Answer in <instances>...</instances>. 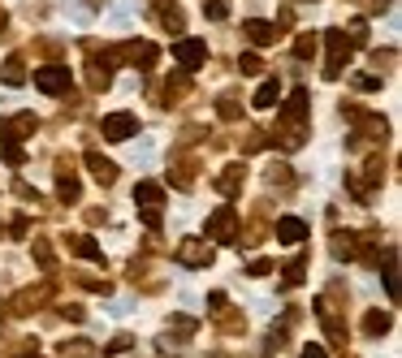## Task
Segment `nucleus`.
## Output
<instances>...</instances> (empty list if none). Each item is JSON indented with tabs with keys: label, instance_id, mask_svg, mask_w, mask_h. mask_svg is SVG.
<instances>
[{
	"label": "nucleus",
	"instance_id": "1",
	"mask_svg": "<svg viewBox=\"0 0 402 358\" xmlns=\"http://www.w3.org/2000/svg\"><path fill=\"white\" fill-rule=\"evenodd\" d=\"M134 207H139V220L148 224L152 233L165 224V190H160L156 182H139L134 186Z\"/></svg>",
	"mask_w": 402,
	"mask_h": 358
},
{
	"label": "nucleus",
	"instance_id": "2",
	"mask_svg": "<svg viewBox=\"0 0 402 358\" xmlns=\"http://www.w3.org/2000/svg\"><path fill=\"white\" fill-rule=\"evenodd\" d=\"M173 255H178V264H182V268H212V259H217L212 242H203V238H182Z\"/></svg>",
	"mask_w": 402,
	"mask_h": 358
},
{
	"label": "nucleus",
	"instance_id": "3",
	"mask_svg": "<svg viewBox=\"0 0 402 358\" xmlns=\"http://www.w3.org/2000/svg\"><path fill=\"white\" fill-rule=\"evenodd\" d=\"M70 70L66 65H43V70H35V87L43 91V95H66L70 91Z\"/></svg>",
	"mask_w": 402,
	"mask_h": 358
},
{
	"label": "nucleus",
	"instance_id": "4",
	"mask_svg": "<svg viewBox=\"0 0 402 358\" xmlns=\"http://www.w3.org/2000/svg\"><path fill=\"white\" fill-rule=\"evenodd\" d=\"M112 56H125V65H134V70H152L156 65V43H148V39H130V43H121Z\"/></svg>",
	"mask_w": 402,
	"mask_h": 358
},
{
	"label": "nucleus",
	"instance_id": "5",
	"mask_svg": "<svg viewBox=\"0 0 402 358\" xmlns=\"http://www.w3.org/2000/svg\"><path fill=\"white\" fill-rule=\"evenodd\" d=\"M57 199L61 203H78V199H83V182L74 177L70 160H57Z\"/></svg>",
	"mask_w": 402,
	"mask_h": 358
},
{
	"label": "nucleus",
	"instance_id": "6",
	"mask_svg": "<svg viewBox=\"0 0 402 358\" xmlns=\"http://www.w3.org/2000/svg\"><path fill=\"white\" fill-rule=\"evenodd\" d=\"M39 129V117L35 112H18V117L0 121V143H18V138H30Z\"/></svg>",
	"mask_w": 402,
	"mask_h": 358
},
{
	"label": "nucleus",
	"instance_id": "7",
	"mask_svg": "<svg viewBox=\"0 0 402 358\" xmlns=\"http://www.w3.org/2000/svg\"><path fill=\"white\" fill-rule=\"evenodd\" d=\"M208 233H212L217 242H238V211L234 207H221L208 216Z\"/></svg>",
	"mask_w": 402,
	"mask_h": 358
},
{
	"label": "nucleus",
	"instance_id": "8",
	"mask_svg": "<svg viewBox=\"0 0 402 358\" xmlns=\"http://www.w3.org/2000/svg\"><path fill=\"white\" fill-rule=\"evenodd\" d=\"M329 43V65H325V78H337L342 74V61L350 56V39H346V30H329L325 35Z\"/></svg>",
	"mask_w": 402,
	"mask_h": 358
},
{
	"label": "nucleus",
	"instance_id": "9",
	"mask_svg": "<svg viewBox=\"0 0 402 358\" xmlns=\"http://www.w3.org/2000/svg\"><path fill=\"white\" fill-rule=\"evenodd\" d=\"M173 61H178L182 70H199V65L208 61V43L203 39H178L173 43Z\"/></svg>",
	"mask_w": 402,
	"mask_h": 358
},
{
	"label": "nucleus",
	"instance_id": "10",
	"mask_svg": "<svg viewBox=\"0 0 402 358\" xmlns=\"http://www.w3.org/2000/svg\"><path fill=\"white\" fill-rule=\"evenodd\" d=\"M100 129H104V138H108V143H125V138H130L134 129H139V121L130 117V112H108V117L100 121Z\"/></svg>",
	"mask_w": 402,
	"mask_h": 358
},
{
	"label": "nucleus",
	"instance_id": "11",
	"mask_svg": "<svg viewBox=\"0 0 402 358\" xmlns=\"http://www.w3.org/2000/svg\"><path fill=\"white\" fill-rule=\"evenodd\" d=\"M48 298H52V285H30V289H22V294L13 298L9 311H13V315H30V311H39Z\"/></svg>",
	"mask_w": 402,
	"mask_h": 358
},
{
	"label": "nucleus",
	"instance_id": "12",
	"mask_svg": "<svg viewBox=\"0 0 402 358\" xmlns=\"http://www.w3.org/2000/svg\"><path fill=\"white\" fill-rule=\"evenodd\" d=\"M308 108H312V95L308 91H290V100H285V108H281V121L285 125H303L308 121Z\"/></svg>",
	"mask_w": 402,
	"mask_h": 358
},
{
	"label": "nucleus",
	"instance_id": "13",
	"mask_svg": "<svg viewBox=\"0 0 402 358\" xmlns=\"http://www.w3.org/2000/svg\"><path fill=\"white\" fill-rule=\"evenodd\" d=\"M87 169H91V177L100 186H112L117 182V165H112L108 156H100V151H87Z\"/></svg>",
	"mask_w": 402,
	"mask_h": 358
},
{
	"label": "nucleus",
	"instance_id": "14",
	"mask_svg": "<svg viewBox=\"0 0 402 358\" xmlns=\"http://www.w3.org/2000/svg\"><path fill=\"white\" fill-rule=\"evenodd\" d=\"M272 233H277V242H285V246H299V242L308 238V224H303L299 216H281Z\"/></svg>",
	"mask_w": 402,
	"mask_h": 358
},
{
	"label": "nucleus",
	"instance_id": "15",
	"mask_svg": "<svg viewBox=\"0 0 402 358\" xmlns=\"http://www.w3.org/2000/svg\"><path fill=\"white\" fill-rule=\"evenodd\" d=\"M195 173H199V165H195V160H190V156H178V160L169 165V182L178 186V190H186L190 182H195Z\"/></svg>",
	"mask_w": 402,
	"mask_h": 358
},
{
	"label": "nucleus",
	"instance_id": "16",
	"mask_svg": "<svg viewBox=\"0 0 402 358\" xmlns=\"http://www.w3.org/2000/svg\"><path fill=\"white\" fill-rule=\"evenodd\" d=\"M66 246L74 251V255H83V259H95V264H104V251H100V242L95 238H87V233H66Z\"/></svg>",
	"mask_w": 402,
	"mask_h": 358
},
{
	"label": "nucleus",
	"instance_id": "17",
	"mask_svg": "<svg viewBox=\"0 0 402 358\" xmlns=\"http://www.w3.org/2000/svg\"><path fill=\"white\" fill-rule=\"evenodd\" d=\"M243 182H247V165H230V169L217 177V190L221 194H238V190H243Z\"/></svg>",
	"mask_w": 402,
	"mask_h": 358
},
{
	"label": "nucleus",
	"instance_id": "18",
	"mask_svg": "<svg viewBox=\"0 0 402 358\" xmlns=\"http://www.w3.org/2000/svg\"><path fill=\"white\" fill-rule=\"evenodd\" d=\"M390 328H394V315H390V311H368V315H363V333H368V337L381 341Z\"/></svg>",
	"mask_w": 402,
	"mask_h": 358
},
{
	"label": "nucleus",
	"instance_id": "19",
	"mask_svg": "<svg viewBox=\"0 0 402 358\" xmlns=\"http://www.w3.org/2000/svg\"><path fill=\"white\" fill-rule=\"evenodd\" d=\"M381 276H385V294H390V302L398 298V251L390 246L385 251V268H381Z\"/></svg>",
	"mask_w": 402,
	"mask_h": 358
},
{
	"label": "nucleus",
	"instance_id": "20",
	"mask_svg": "<svg viewBox=\"0 0 402 358\" xmlns=\"http://www.w3.org/2000/svg\"><path fill=\"white\" fill-rule=\"evenodd\" d=\"M0 83H5V87H22V83H26V65H22V56H9L5 65H0Z\"/></svg>",
	"mask_w": 402,
	"mask_h": 358
},
{
	"label": "nucleus",
	"instance_id": "21",
	"mask_svg": "<svg viewBox=\"0 0 402 358\" xmlns=\"http://www.w3.org/2000/svg\"><path fill=\"white\" fill-rule=\"evenodd\" d=\"M247 35L255 39V43H277V35H281V26H272V22H247Z\"/></svg>",
	"mask_w": 402,
	"mask_h": 358
},
{
	"label": "nucleus",
	"instance_id": "22",
	"mask_svg": "<svg viewBox=\"0 0 402 358\" xmlns=\"http://www.w3.org/2000/svg\"><path fill=\"white\" fill-rule=\"evenodd\" d=\"M30 255H35L39 268H48V272L57 268V255H52V242H48V238H35V242H30Z\"/></svg>",
	"mask_w": 402,
	"mask_h": 358
},
{
	"label": "nucleus",
	"instance_id": "23",
	"mask_svg": "<svg viewBox=\"0 0 402 358\" xmlns=\"http://www.w3.org/2000/svg\"><path fill=\"white\" fill-rule=\"evenodd\" d=\"M277 100H281V83L277 78H264V87L255 91V108H272Z\"/></svg>",
	"mask_w": 402,
	"mask_h": 358
},
{
	"label": "nucleus",
	"instance_id": "24",
	"mask_svg": "<svg viewBox=\"0 0 402 358\" xmlns=\"http://www.w3.org/2000/svg\"><path fill=\"white\" fill-rule=\"evenodd\" d=\"M186 87H190V83H186V74L169 78V83H165V95H160V104H165V108H169V104H178L182 95H186Z\"/></svg>",
	"mask_w": 402,
	"mask_h": 358
},
{
	"label": "nucleus",
	"instance_id": "25",
	"mask_svg": "<svg viewBox=\"0 0 402 358\" xmlns=\"http://www.w3.org/2000/svg\"><path fill=\"white\" fill-rule=\"evenodd\" d=\"M303 276H308V255H299V259H290V264H285V276H281V281L285 285H303Z\"/></svg>",
	"mask_w": 402,
	"mask_h": 358
},
{
	"label": "nucleus",
	"instance_id": "26",
	"mask_svg": "<svg viewBox=\"0 0 402 358\" xmlns=\"http://www.w3.org/2000/svg\"><path fill=\"white\" fill-rule=\"evenodd\" d=\"M91 354H95L91 341H66L61 346V358H91Z\"/></svg>",
	"mask_w": 402,
	"mask_h": 358
},
{
	"label": "nucleus",
	"instance_id": "27",
	"mask_svg": "<svg viewBox=\"0 0 402 358\" xmlns=\"http://www.w3.org/2000/svg\"><path fill=\"white\" fill-rule=\"evenodd\" d=\"M333 255H337V259H355V238H350L346 229L333 238Z\"/></svg>",
	"mask_w": 402,
	"mask_h": 358
},
{
	"label": "nucleus",
	"instance_id": "28",
	"mask_svg": "<svg viewBox=\"0 0 402 358\" xmlns=\"http://www.w3.org/2000/svg\"><path fill=\"white\" fill-rule=\"evenodd\" d=\"M195 328H199V324H195V319H190V315H173V319H169V333H182L178 341H186V337H190V333H195Z\"/></svg>",
	"mask_w": 402,
	"mask_h": 358
},
{
	"label": "nucleus",
	"instance_id": "29",
	"mask_svg": "<svg viewBox=\"0 0 402 358\" xmlns=\"http://www.w3.org/2000/svg\"><path fill=\"white\" fill-rule=\"evenodd\" d=\"M112 83V74H108V65H100V61H95L91 65V91H104Z\"/></svg>",
	"mask_w": 402,
	"mask_h": 358
},
{
	"label": "nucleus",
	"instance_id": "30",
	"mask_svg": "<svg viewBox=\"0 0 402 358\" xmlns=\"http://www.w3.org/2000/svg\"><path fill=\"white\" fill-rule=\"evenodd\" d=\"M217 112H221L225 121H238V117H243V108H238V100H230V95H221V100H217Z\"/></svg>",
	"mask_w": 402,
	"mask_h": 358
},
{
	"label": "nucleus",
	"instance_id": "31",
	"mask_svg": "<svg viewBox=\"0 0 402 358\" xmlns=\"http://www.w3.org/2000/svg\"><path fill=\"white\" fill-rule=\"evenodd\" d=\"M285 341H290V328H285V324H272V333H268V350H285Z\"/></svg>",
	"mask_w": 402,
	"mask_h": 358
},
{
	"label": "nucleus",
	"instance_id": "32",
	"mask_svg": "<svg viewBox=\"0 0 402 358\" xmlns=\"http://www.w3.org/2000/svg\"><path fill=\"white\" fill-rule=\"evenodd\" d=\"M203 13H208V18H212V22L230 18V0H208V5H203Z\"/></svg>",
	"mask_w": 402,
	"mask_h": 358
},
{
	"label": "nucleus",
	"instance_id": "33",
	"mask_svg": "<svg viewBox=\"0 0 402 358\" xmlns=\"http://www.w3.org/2000/svg\"><path fill=\"white\" fill-rule=\"evenodd\" d=\"M238 65H243V74H260L264 70V56L260 52H243V61H238Z\"/></svg>",
	"mask_w": 402,
	"mask_h": 358
},
{
	"label": "nucleus",
	"instance_id": "34",
	"mask_svg": "<svg viewBox=\"0 0 402 358\" xmlns=\"http://www.w3.org/2000/svg\"><path fill=\"white\" fill-rule=\"evenodd\" d=\"M0 151H5V160H9V165H26V151L18 147V143H0Z\"/></svg>",
	"mask_w": 402,
	"mask_h": 358
},
{
	"label": "nucleus",
	"instance_id": "35",
	"mask_svg": "<svg viewBox=\"0 0 402 358\" xmlns=\"http://www.w3.org/2000/svg\"><path fill=\"white\" fill-rule=\"evenodd\" d=\"M264 238H268V229H264L260 220H255V224H247V238H243V242H247V246H260Z\"/></svg>",
	"mask_w": 402,
	"mask_h": 358
},
{
	"label": "nucleus",
	"instance_id": "36",
	"mask_svg": "<svg viewBox=\"0 0 402 358\" xmlns=\"http://www.w3.org/2000/svg\"><path fill=\"white\" fill-rule=\"evenodd\" d=\"M294 52H299L303 61H308V56H316V39H312V35H299V39H294Z\"/></svg>",
	"mask_w": 402,
	"mask_h": 358
},
{
	"label": "nucleus",
	"instance_id": "37",
	"mask_svg": "<svg viewBox=\"0 0 402 358\" xmlns=\"http://www.w3.org/2000/svg\"><path fill=\"white\" fill-rule=\"evenodd\" d=\"M264 143H268V134H264V129H251V134H247V143H243V151H260Z\"/></svg>",
	"mask_w": 402,
	"mask_h": 358
},
{
	"label": "nucleus",
	"instance_id": "38",
	"mask_svg": "<svg viewBox=\"0 0 402 358\" xmlns=\"http://www.w3.org/2000/svg\"><path fill=\"white\" fill-rule=\"evenodd\" d=\"M350 43H368V22L359 18V22H350V35H346Z\"/></svg>",
	"mask_w": 402,
	"mask_h": 358
},
{
	"label": "nucleus",
	"instance_id": "39",
	"mask_svg": "<svg viewBox=\"0 0 402 358\" xmlns=\"http://www.w3.org/2000/svg\"><path fill=\"white\" fill-rule=\"evenodd\" d=\"M268 182L272 186H285V182H290V169H285V165H272L268 169Z\"/></svg>",
	"mask_w": 402,
	"mask_h": 358
},
{
	"label": "nucleus",
	"instance_id": "40",
	"mask_svg": "<svg viewBox=\"0 0 402 358\" xmlns=\"http://www.w3.org/2000/svg\"><path fill=\"white\" fill-rule=\"evenodd\" d=\"M299 358H329V350H325V346H316V341H308V346L299 350Z\"/></svg>",
	"mask_w": 402,
	"mask_h": 358
},
{
	"label": "nucleus",
	"instance_id": "41",
	"mask_svg": "<svg viewBox=\"0 0 402 358\" xmlns=\"http://www.w3.org/2000/svg\"><path fill=\"white\" fill-rule=\"evenodd\" d=\"M130 346H134V337H130V333H121V337H117V341H112V346H108V354H125Z\"/></svg>",
	"mask_w": 402,
	"mask_h": 358
},
{
	"label": "nucleus",
	"instance_id": "42",
	"mask_svg": "<svg viewBox=\"0 0 402 358\" xmlns=\"http://www.w3.org/2000/svg\"><path fill=\"white\" fill-rule=\"evenodd\" d=\"M225 306H230V298H225V294H208V311H212V315H221Z\"/></svg>",
	"mask_w": 402,
	"mask_h": 358
},
{
	"label": "nucleus",
	"instance_id": "43",
	"mask_svg": "<svg viewBox=\"0 0 402 358\" xmlns=\"http://www.w3.org/2000/svg\"><path fill=\"white\" fill-rule=\"evenodd\" d=\"M272 268H277V264H268V259H251V268H247V272H251V276H268Z\"/></svg>",
	"mask_w": 402,
	"mask_h": 358
},
{
	"label": "nucleus",
	"instance_id": "44",
	"mask_svg": "<svg viewBox=\"0 0 402 358\" xmlns=\"http://www.w3.org/2000/svg\"><path fill=\"white\" fill-rule=\"evenodd\" d=\"M61 315H66V319H83L87 311H83V306H70V302H66V306H61Z\"/></svg>",
	"mask_w": 402,
	"mask_h": 358
},
{
	"label": "nucleus",
	"instance_id": "45",
	"mask_svg": "<svg viewBox=\"0 0 402 358\" xmlns=\"http://www.w3.org/2000/svg\"><path fill=\"white\" fill-rule=\"evenodd\" d=\"M87 220L100 224V220H108V211H104V207H87Z\"/></svg>",
	"mask_w": 402,
	"mask_h": 358
},
{
	"label": "nucleus",
	"instance_id": "46",
	"mask_svg": "<svg viewBox=\"0 0 402 358\" xmlns=\"http://www.w3.org/2000/svg\"><path fill=\"white\" fill-rule=\"evenodd\" d=\"M26 229H30V220H26V216L13 220V238H26Z\"/></svg>",
	"mask_w": 402,
	"mask_h": 358
},
{
	"label": "nucleus",
	"instance_id": "47",
	"mask_svg": "<svg viewBox=\"0 0 402 358\" xmlns=\"http://www.w3.org/2000/svg\"><path fill=\"white\" fill-rule=\"evenodd\" d=\"M5 315H13V311H9V302H5V298H0V319H5Z\"/></svg>",
	"mask_w": 402,
	"mask_h": 358
},
{
	"label": "nucleus",
	"instance_id": "48",
	"mask_svg": "<svg viewBox=\"0 0 402 358\" xmlns=\"http://www.w3.org/2000/svg\"><path fill=\"white\" fill-rule=\"evenodd\" d=\"M342 358H355V354H342Z\"/></svg>",
	"mask_w": 402,
	"mask_h": 358
}]
</instances>
